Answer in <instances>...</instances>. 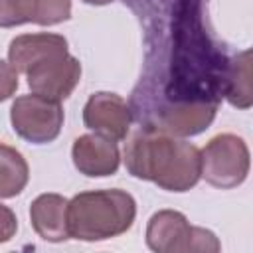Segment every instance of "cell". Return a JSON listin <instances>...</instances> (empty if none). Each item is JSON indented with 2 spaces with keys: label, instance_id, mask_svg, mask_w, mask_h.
Segmentation results:
<instances>
[{
  "label": "cell",
  "instance_id": "11",
  "mask_svg": "<svg viewBox=\"0 0 253 253\" xmlns=\"http://www.w3.org/2000/svg\"><path fill=\"white\" fill-rule=\"evenodd\" d=\"M67 51V40L59 34H24L10 42L8 61L18 73H26L30 65L51 55Z\"/></svg>",
  "mask_w": 253,
  "mask_h": 253
},
{
  "label": "cell",
  "instance_id": "12",
  "mask_svg": "<svg viewBox=\"0 0 253 253\" xmlns=\"http://www.w3.org/2000/svg\"><path fill=\"white\" fill-rule=\"evenodd\" d=\"M221 97H225L237 109L251 107V51L243 49L233 55L223 73Z\"/></svg>",
  "mask_w": 253,
  "mask_h": 253
},
{
  "label": "cell",
  "instance_id": "2",
  "mask_svg": "<svg viewBox=\"0 0 253 253\" xmlns=\"http://www.w3.org/2000/svg\"><path fill=\"white\" fill-rule=\"evenodd\" d=\"M136 217V202L125 190H91L73 196L67 204L69 237L105 241L126 233Z\"/></svg>",
  "mask_w": 253,
  "mask_h": 253
},
{
  "label": "cell",
  "instance_id": "6",
  "mask_svg": "<svg viewBox=\"0 0 253 253\" xmlns=\"http://www.w3.org/2000/svg\"><path fill=\"white\" fill-rule=\"evenodd\" d=\"M28 87L32 93L51 101H65L81 81V63L67 51L51 53L26 69Z\"/></svg>",
  "mask_w": 253,
  "mask_h": 253
},
{
  "label": "cell",
  "instance_id": "8",
  "mask_svg": "<svg viewBox=\"0 0 253 253\" xmlns=\"http://www.w3.org/2000/svg\"><path fill=\"white\" fill-rule=\"evenodd\" d=\"M71 158L75 168L89 178L113 176L121 164V152L117 142L97 132L81 134L79 138H75Z\"/></svg>",
  "mask_w": 253,
  "mask_h": 253
},
{
  "label": "cell",
  "instance_id": "5",
  "mask_svg": "<svg viewBox=\"0 0 253 253\" xmlns=\"http://www.w3.org/2000/svg\"><path fill=\"white\" fill-rule=\"evenodd\" d=\"M10 123L20 138L32 144H47L61 132L63 109L59 101H51L36 93L22 95L12 103Z\"/></svg>",
  "mask_w": 253,
  "mask_h": 253
},
{
  "label": "cell",
  "instance_id": "3",
  "mask_svg": "<svg viewBox=\"0 0 253 253\" xmlns=\"http://www.w3.org/2000/svg\"><path fill=\"white\" fill-rule=\"evenodd\" d=\"M146 245L156 253H217L221 249L213 231L192 225L176 210H160L148 219Z\"/></svg>",
  "mask_w": 253,
  "mask_h": 253
},
{
  "label": "cell",
  "instance_id": "10",
  "mask_svg": "<svg viewBox=\"0 0 253 253\" xmlns=\"http://www.w3.org/2000/svg\"><path fill=\"white\" fill-rule=\"evenodd\" d=\"M69 200L59 194H42L30 206V219L34 231L49 243H61L69 239L67 225Z\"/></svg>",
  "mask_w": 253,
  "mask_h": 253
},
{
  "label": "cell",
  "instance_id": "16",
  "mask_svg": "<svg viewBox=\"0 0 253 253\" xmlns=\"http://www.w3.org/2000/svg\"><path fill=\"white\" fill-rule=\"evenodd\" d=\"M85 4H91V6H105V4H111L115 0H83Z\"/></svg>",
  "mask_w": 253,
  "mask_h": 253
},
{
  "label": "cell",
  "instance_id": "14",
  "mask_svg": "<svg viewBox=\"0 0 253 253\" xmlns=\"http://www.w3.org/2000/svg\"><path fill=\"white\" fill-rule=\"evenodd\" d=\"M18 89V71L10 65V61L0 59V101L10 99Z\"/></svg>",
  "mask_w": 253,
  "mask_h": 253
},
{
  "label": "cell",
  "instance_id": "9",
  "mask_svg": "<svg viewBox=\"0 0 253 253\" xmlns=\"http://www.w3.org/2000/svg\"><path fill=\"white\" fill-rule=\"evenodd\" d=\"M71 18V0H0V28L55 26Z\"/></svg>",
  "mask_w": 253,
  "mask_h": 253
},
{
  "label": "cell",
  "instance_id": "4",
  "mask_svg": "<svg viewBox=\"0 0 253 253\" xmlns=\"http://www.w3.org/2000/svg\"><path fill=\"white\" fill-rule=\"evenodd\" d=\"M202 178L219 188L231 190L245 182L251 166L247 142L231 132H223L213 136L200 150Z\"/></svg>",
  "mask_w": 253,
  "mask_h": 253
},
{
  "label": "cell",
  "instance_id": "15",
  "mask_svg": "<svg viewBox=\"0 0 253 253\" xmlns=\"http://www.w3.org/2000/svg\"><path fill=\"white\" fill-rule=\"evenodd\" d=\"M16 229H18L16 213L8 206H2L0 204V243L10 241L16 235Z\"/></svg>",
  "mask_w": 253,
  "mask_h": 253
},
{
  "label": "cell",
  "instance_id": "13",
  "mask_svg": "<svg viewBox=\"0 0 253 253\" xmlns=\"http://www.w3.org/2000/svg\"><path fill=\"white\" fill-rule=\"evenodd\" d=\"M30 180V166L22 152L0 142V200L14 198L24 192Z\"/></svg>",
  "mask_w": 253,
  "mask_h": 253
},
{
  "label": "cell",
  "instance_id": "1",
  "mask_svg": "<svg viewBox=\"0 0 253 253\" xmlns=\"http://www.w3.org/2000/svg\"><path fill=\"white\" fill-rule=\"evenodd\" d=\"M130 176L154 182L166 192H188L202 178L200 148L180 136L144 128L125 148Z\"/></svg>",
  "mask_w": 253,
  "mask_h": 253
},
{
  "label": "cell",
  "instance_id": "7",
  "mask_svg": "<svg viewBox=\"0 0 253 253\" xmlns=\"http://www.w3.org/2000/svg\"><path fill=\"white\" fill-rule=\"evenodd\" d=\"M83 125L97 134L121 142L130 130L132 109L121 95L99 91L93 93L83 107Z\"/></svg>",
  "mask_w": 253,
  "mask_h": 253
}]
</instances>
